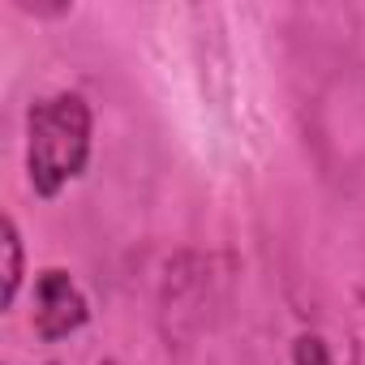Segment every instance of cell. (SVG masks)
I'll return each instance as SVG.
<instances>
[{
	"label": "cell",
	"mask_w": 365,
	"mask_h": 365,
	"mask_svg": "<svg viewBox=\"0 0 365 365\" xmlns=\"http://www.w3.org/2000/svg\"><path fill=\"white\" fill-rule=\"evenodd\" d=\"M91 150V112L78 95H56L31 108V185L52 198L65 180H73Z\"/></svg>",
	"instance_id": "cell-1"
},
{
	"label": "cell",
	"mask_w": 365,
	"mask_h": 365,
	"mask_svg": "<svg viewBox=\"0 0 365 365\" xmlns=\"http://www.w3.org/2000/svg\"><path fill=\"white\" fill-rule=\"evenodd\" d=\"M86 322V301L73 288V279L65 271H43L39 279V309H35V327L43 339H61L73 327Z\"/></svg>",
	"instance_id": "cell-2"
},
{
	"label": "cell",
	"mask_w": 365,
	"mask_h": 365,
	"mask_svg": "<svg viewBox=\"0 0 365 365\" xmlns=\"http://www.w3.org/2000/svg\"><path fill=\"white\" fill-rule=\"evenodd\" d=\"M297 365H331V361H327V352H322L318 339H301L297 344Z\"/></svg>",
	"instance_id": "cell-4"
},
{
	"label": "cell",
	"mask_w": 365,
	"mask_h": 365,
	"mask_svg": "<svg viewBox=\"0 0 365 365\" xmlns=\"http://www.w3.org/2000/svg\"><path fill=\"white\" fill-rule=\"evenodd\" d=\"M18 279H22V250H18L14 220H5V305H9L14 292H18Z\"/></svg>",
	"instance_id": "cell-3"
}]
</instances>
